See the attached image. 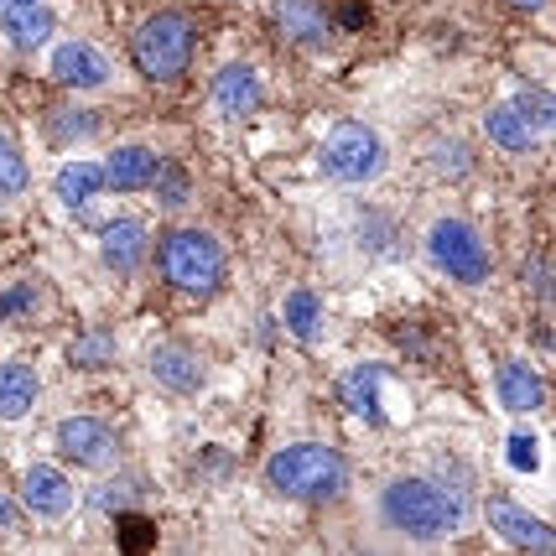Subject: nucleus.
<instances>
[{
	"label": "nucleus",
	"instance_id": "f257e3e1",
	"mask_svg": "<svg viewBox=\"0 0 556 556\" xmlns=\"http://www.w3.org/2000/svg\"><path fill=\"white\" fill-rule=\"evenodd\" d=\"M375 515L390 535L401 541H453L473 526V505H463L447 484H437L432 473H401L380 489L375 500Z\"/></svg>",
	"mask_w": 556,
	"mask_h": 556
},
{
	"label": "nucleus",
	"instance_id": "f03ea898",
	"mask_svg": "<svg viewBox=\"0 0 556 556\" xmlns=\"http://www.w3.org/2000/svg\"><path fill=\"white\" fill-rule=\"evenodd\" d=\"M266 479L281 500H296V505H333L354 489V468L339 447L328 442H287L276 447L266 463Z\"/></svg>",
	"mask_w": 556,
	"mask_h": 556
},
{
	"label": "nucleus",
	"instance_id": "7ed1b4c3",
	"mask_svg": "<svg viewBox=\"0 0 556 556\" xmlns=\"http://www.w3.org/2000/svg\"><path fill=\"white\" fill-rule=\"evenodd\" d=\"M156 270L182 296H214L224 287L229 255H224V244L208 229H167L162 244H156Z\"/></svg>",
	"mask_w": 556,
	"mask_h": 556
},
{
	"label": "nucleus",
	"instance_id": "20e7f679",
	"mask_svg": "<svg viewBox=\"0 0 556 556\" xmlns=\"http://www.w3.org/2000/svg\"><path fill=\"white\" fill-rule=\"evenodd\" d=\"M193 52H198V26L188 11H156L130 37V63L151 84H177L182 73L193 68Z\"/></svg>",
	"mask_w": 556,
	"mask_h": 556
},
{
	"label": "nucleus",
	"instance_id": "39448f33",
	"mask_svg": "<svg viewBox=\"0 0 556 556\" xmlns=\"http://www.w3.org/2000/svg\"><path fill=\"white\" fill-rule=\"evenodd\" d=\"M421 255L432 261V270H442L458 287H484L489 276H494L489 240L479 235V224L463 214H437L427 224V235H421Z\"/></svg>",
	"mask_w": 556,
	"mask_h": 556
},
{
	"label": "nucleus",
	"instance_id": "423d86ee",
	"mask_svg": "<svg viewBox=\"0 0 556 556\" xmlns=\"http://www.w3.org/2000/svg\"><path fill=\"white\" fill-rule=\"evenodd\" d=\"M386 167H390L386 136L364 121L328 125V136L317 146V172H323L328 182H343V188H364V182L386 177Z\"/></svg>",
	"mask_w": 556,
	"mask_h": 556
},
{
	"label": "nucleus",
	"instance_id": "0eeeda50",
	"mask_svg": "<svg viewBox=\"0 0 556 556\" xmlns=\"http://www.w3.org/2000/svg\"><path fill=\"white\" fill-rule=\"evenodd\" d=\"M58 453L68 463H78L84 473H115L125 458V442L99 416H63L58 421Z\"/></svg>",
	"mask_w": 556,
	"mask_h": 556
},
{
	"label": "nucleus",
	"instance_id": "6e6552de",
	"mask_svg": "<svg viewBox=\"0 0 556 556\" xmlns=\"http://www.w3.org/2000/svg\"><path fill=\"white\" fill-rule=\"evenodd\" d=\"M16 505L31 520H42V526H63L73 509H78V489H73V479L58 463H31L22 473V500Z\"/></svg>",
	"mask_w": 556,
	"mask_h": 556
},
{
	"label": "nucleus",
	"instance_id": "1a4fd4ad",
	"mask_svg": "<svg viewBox=\"0 0 556 556\" xmlns=\"http://www.w3.org/2000/svg\"><path fill=\"white\" fill-rule=\"evenodd\" d=\"M52 78L63 84V89H78V94H99V89H115V63H110V52L94 48V42H84V37H73V42H58L48 58Z\"/></svg>",
	"mask_w": 556,
	"mask_h": 556
},
{
	"label": "nucleus",
	"instance_id": "9d476101",
	"mask_svg": "<svg viewBox=\"0 0 556 556\" xmlns=\"http://www.w3.org/2000/svg\"><path fill=\"white\" fill-rule=\"evenodd\" d=\"M484 520H489V531L500 535L505 546H515V552H552V546H556L552 526H546L541 515H531L520 500H509V494H489V500H484Z\"/></svg>",
	"mask_w": 556,
	"mask_h": 556
},
{
	"label": "nucleus",
	"instance_id": "9b49d317",
	"mask_svg": "<svg viewBox=\"0 0 556 556\" xmlns=\"http://www.w3.org/2000/svg\"><path fill=\"white\" fill-rule=\"evenodd\" d=\"M208 104L235 125L261 115V104H266V73L250 68V63H224L214 73V84H208Z\"/></svg>",
	"mask_w": 556,
	"mask_h": 556
},
{
	"label": "nucleus",
	"instance_id": "f8f14e48",
	"mask_svg": "<svg viewBox=\"0 0 556 556\" xmlns=\"http://www.w3.org/2000/svg\"><path fill=\"white\" fill-rule=\"evenodd\" d=\"M146 369H151V380L162 390H172V395H198L203 390V380H208V364H203V354L198 349H188V343L177 339H162L151 354H146Z\"/></svg>",
	"mask_w": 556,
	"mask_h": 556
},
{
	"label": "nucleus",
	"instance_id": "ddd939ff",
	"mask_svg": "<svg viewBox=\"0 0 556 556\" xmlns=\"http://www.w3.org/2000/svg\"><path fill=\"white\" fill-rule=\"evenodd\" d=\"M99 255H104V266L115 270V276H136V270L146 266V255H151L146 218H136V214L110 218V224L99 229Z\"/></svg>",
	"mask_w": 556,
	"mask_h": 556
},
{
	"label": "nucleus",
	"instance_id": "4468645a",
	"mask_svg": "<svg viewBox=\"0 0 556 556\" xmlns=\"http://www.w3.org/2000/svg\"><path fill=\"white\" fill-rule=\"evenodd\" d=\"M0 26L16 52H42L58 16H52V0H0Z\"/></svg>",
	"mask_w": 556,
	"mask_h": 556
},
{
	"label": "nucleus",
	"instance_id": "2eb2a0df",
	"mask_svg": "<svg viewBox=\"0 0 556 556\" xmlns=\"http://www.w3.org/2000/svg\"><path fill=\"white\" fill-rule=\"evenodd\" d=\"M484 136L500 146V151H509V156H531V151H541V146L552 141L546 130H535V125L526 121V110H520L515 99L489 104L484 110Z\"/></svg>",
	"mask_w": 556,
	"mask_h": 556
},
{
	"label": "nucleus",
	"instance_id": "dca6fc26",
	"mask_svg": "<svg viewBox=\"0 0 556 556\" xmlns=\"http://www.w3.org/2000/svg\"><path fill=\"white\" fill-rule=\"evenodd\" d=\"M99 167H104V188H110V193H146L162 162H156V151H151V146L125 141V146H115Z\"/></svg>",
	"mask_w": 556,
	"mask_h": 556
},
{
	"label": "nucleus",
	"instance_id": "f3484780",
	"mask_svg": "<svg viewBox=\"0 0 556 556\" xmlns=\"http://www.w3.org/2000/svg\"><path fill=\"white\" fill-rule=\"evenodd\" d=\"M386 380H390V369H380V364H354L339 380V401L354 416H364L369 427H386V401H380Z\"/></svg>",
	"mask_w": 556,
	"mask_h": 556
},
{
	"label": "nucleus",
	"instance_id": "a211bd4d",
	"mask_svg": "<svg viewBox=\"0 0 556 556\" xmlns=\"http://www.w3.org/2000/svg\"><path fill=\"white\" fill-rule=\"evenodd\" d=\"M276 26L296 48H323L333 37V22H328L323 0H276Z\"/></svg>",
	"mask_w": 556,
	"mask_h": 556
},
{
	"label": "nucleus",
	"instance_id": "6ab92c4d",
	"mask_svg": "<svg viewBox=\"0 0 556 556\" xmlns=\"http://www.w3.org/2000/svg\"><path fill=\"white\" fill-rule=\"evenodd\" d=\"M494 395H500V406L515 416H531L546 406V380L535 375L531 364H520V359H509L500 364V375H494Z\"/></svg>",
	"mask_w": 556,
	"mask_h": 556
},
{
	"label": "nucleus",
	"instance_id": "aec40b11",
	"mask_svg": "<svg viewBox=\"0 0 556 556\" xmlns=\"http://www.w3.org/2000/svg\"><path fill=\"white\" fill-rule=\"evenodd\" d=\"M37 395H42V380H37L31 364H22V359L0 364V421H22L37 406Z\"/></svg>",
	"mask_w": 556,
	"mask_h": 556
},
{
	"label": "nucleus",
	"instance_id": "412c9836",
	"mask_svg": "<svg viewBox=\"0 0 556 556\" xmlns=\"http://www.w3.org/2000/svg\"><path fill=\"white\" fill-rule=\"evenodd\" d=\"M99 193H104V167H99V162H68V167L58 172V198H63L78 218H89Z\"/></svg>",
	"mask_w": 556,
	"mask_h": 556
},
{
	"label": "nucleus",
	"instance_id": "4be33fe9",
	"mask_svg": "<svg viewBox=\"0 0 556 556\" xmlns=\"http://www.w3.org/2000/svg\"><path fill=\"white\" fill-rule=\"evenodd\" d=\"M99 136V115L84 110V104H68V110H52L42 121V141L48 146H73V141H94Z\"/></svg>",
	"mask_w": 556,
	"mask_h": 556
},
{
	"label": "nucleus",
	"instance_id": "5701e85b",
	"mask_svg": "<svg viewBox=\"0 0 556 556\" xmlns=\"http://www.w3.org/2000/svg\"><path fill=\"white\" fill-rule=\"evenodd\" d=\"M287 328L302 343H317V333H323V302L313 291H291L287 296Z\"/></svg>",
	"mask_w": 556,
	"mask_h": 556
},
{
	"label": "nucleus",
	"instance_id": "b1692460",
	"mask_svg": "<svg viewBox=\"0 0 556 556\" xmlns=\"http://www.w3.org/2000/svg\"><path fill=\"white\" fill-rule=\"evenodd\" d=\"M26 156H22V146L11 141L5 130H0V198L11 203V198H22L26 193Z\"/></svg>",
	"mask_w": 556,
	"mask_h": 556
},
{
	"label": "nucleus",
	"instance_id": "393cba45",
	"mask_svg": "<svg viewBox=\"0 0 556 556\" xmlns=\"http://www.w3.org/2000/svg\"><path fill=\"white\" fill-rule=\"evenodd\" d=\"M151 188L162 193L167 208H188L193 203V182H188V167H177V162H162L156 177H151Z\"/></svg>",
	"mask_w": 556,
	"mask_h": 556
},
{
	"label": "nucleus",
	"instance_id": "a878e982",
	"mask_svg": "<svg viewBox=\"0 0 556 556\" xmlns=\"http://www.w3.org/2000/svg\"><path fill=\"white\" fill-rule=\"evenodd\" d=\"M432 162H437V172H442V177H453V182H458V177H468V172H473V151H468L458 136H442V141H437V151H432Z\"/></svg>",
	"mask_w": 556,
	"mask_h": 556
},
{
	"label": "nucleus",
	"instance_id": "bb28decb",
	"mask_svg": "<svg viewBox=\"0 0 556 556\" xmlns=\"http://www.w3.org/2000/svg\"><path fill=\"white\" fill-rule=\"evenodd\" d=\"M359 229H364V244L369 250H395L401 235H395V218L386 208H359Z\"/></svg>",
	"mask_w": 556,
	"mask_h": 556
},
{
	"label": "nucleus",
	"instance_id": "cd10ccee",
	"mask_svg": "<svg viewBox=\"0 0 556 556\" xmlns=\"http://www.w3.org/2000/svg\"><path fill=\"white\" fill-rule=\"evenodd\" d=\"M31 313H42V291L37 287H5L0 291V323H11V317H31Z\"/></svg>",
	"mask_w": 556,
	"mask_h": 556
},
{
	"label": "nucleus",
	"instance_id": "c85d7f7f",
	"mask_svg": "<svg viewBox=\"0 0 556 556\" xmlns=\"http://www.w3.org/2000/svg\"><path fill=\"white\" fill-rule=\"evenodd\" d=\"M515 104L526 110V121H531L535 130H546V136H552V125H556V110H552V89H520V94H515Z\"/></svg>",
	"mask_w": 556,
	"mask_h": 556
},
{
	"label": "nucleus",
	"instance_id": "c756f323",
	"mask_svg": "<svg viewBox=\"0 0 556 556\" xmlns=\"http://www.w3.org/2000/svg\"><path fill=\"white\" fill-rule=\"evenodd\" d=\"M73 364H110L115 359V343H110V333H84V339L68 349Z\"/></svg>",
	"mask_w": 556,
	"mask_h": 556
},
{
	"label": "nucleus",
	"instance_id": "7c9ffc66",
	"mask_svg": "<svg viewBox=\"0 0 556 556\" xmlns=\"http://www.w3.org/2000/svg\"><path fill=\"white\" fill-rule=\"evenodd\" d=\"M526 281H531V291L541 302H552V255H531L526 261Z\"/></svg>",
	"mask_w": 556,
	"mask_h": 556
},
{
	"label": "nucleus",
	"instance_id": "2f4dec72",
	"mask_svg": "<svg viewBox=\"0 0 556 556\" xmlns=\"http://www.w3.org/2000/svg\"><path fill=\"white\" fill-rule=\"evenodd\" d=\"M515 468H535V453H531V437H526V432L515 437Z\"/></svg>",
	"mask_w": 556,
	"mask_h": 556
},
{
	"label": "nucleus",
	"instance_id": "473e14b6",
	"mask_svg": "<svg viewBox=\"0 0 556 556\" xmlns=\"http://www.w3.org/2000/svg\"><path fill=\"white\" fill-rule=\"evenodd\" d=\"M16 515H22V509H16V500H5V494H0V535L16 531Z\"/></svg>",
	"mask_w": 556,
	"mask_h": 556
},
{
	"label": "nucleus",
	"instance_id": "72a5a7b5",
	"mask_svg": "<svg viewBox=\"0 0 556 556\" xmlns=\"http://www.w3.org/2000/svg\"><path fill=\"white\" fill-rule=\"evenodd\" d=\"M509 5H520V11H546L552 0H509Z\"/></svg>",
	"mask_w": 556,
	"mask_h": 556
}]
</instances>
